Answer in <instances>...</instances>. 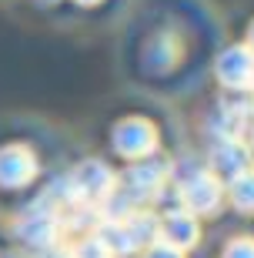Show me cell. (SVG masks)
<instances>
[{
    "label": "cell",
    "mask_w": 254,
    "mask_h": 258,
    "mask_svg": "<svg viewBox=\"0 0 254 258\" xmlns=\"http://www.w3.org/2000/svg\"><path fill=\"white\" fill-rule=\"evenodd\" d=\"M97 238L114 251V255H127V251H147L157 241V218L144 208L127 211L124 218L107 221Z\"/></svg>",
    "instance_id": "obj_1"
},
{
    "label": "cell",
    "mask_w": 254,
    "mask_h": 258,
    "mask_svg": "<svg viewBox=\"0 0 254 258\" xmlns=\"http://www.w3.org/2000/svg\"><path fill=\"white\" fill-rule=\"evenodd\" d=\"M114 184H117V178H114V171L107 168L104 161H80L70 171V178H67V191H70V205H84V208H94V205H101V201L111 198Z\"/></svg>",
    "instance_id": "obj_2"
},
{
    "label": "cell",
    "mask_w": 254,
    "mask_h": 258,
    "mask_svg": "<svg viewBox=\"0 0 254 258\" xmlns=\"http://www.w3.org/2000/svg\"><path fill=\"white\" fill-rule=\"evenodd\" d=\"M114 148L131 161H144L157 151V127L147 117H124L114 127Z\"/></svg>",
    "instance_id": "obj_3"
},
{
    "label": "cell",
    "mask_w": 254,
    "mask_h": 258,
    "mask_svg": "<svg viewBox=\"0 0 254 258\" xmlns=\"http://www.w3.org/2000/svg\"><path fill=\"white\" fill-rule=\"evenodd\" d=\"M217 81L237 94L254 91V50L247 44H231L217 57Z\"/></svg>",
    "instance_id": "obj_4"
},
{
    "label": "cell",
    "mask_w": 254,
    "mask_h": 258,
    "mask_svg": "<svg viewBox=\"0 0 254 258\" xmlns=\"http://www.w3.org/2000/svg\"><path fill=\"white\" fill-rule=\"evenodd\" d=\"M224 198V188L211 171H194L181 181V205L191 215H211Z\"/></svg>",
    "instance_id": "obj_5"
},
{
    "label": "cell",
    "mask_w": 254,
    "mask_h": 258,
    "mask_svg": "<svg viewBox=\"0 0 254 258\" xmlns=\"http://www.w3.org/2000/svg\"><path fill=\"white\" fill-rule=\"evenodd\" d=\"M37 154L27 144L0 148V188H24L37 178Z\"/></svg>",
    "instance_id": "obj_6"
},
{
    "label": "cell",
    "mask_w": 254,
    "mask_h": 258,
    "mask_svg": "<svg viewBox=\"0 0 254 258\" xmlns=\"http://www.w3.org/2000/svg\"><path fill=\"white\" fill-rule=\"evenodd\" d=\"M57 231H60V218H57V211L47 208L44 201H37L34 208L17 221V235L27 245H37V248H50L57 238Z\"/></svg>",
    "instance_id": "obj_7"
},
{
    "label": "cell",
    "mask_w": 254,
    "mask_h": 258,
    "mask_svg": "<svg viewBox=\"0 0 254 258\" xmlns=\"http://www.w3.org/2000/svg\"><path fill=\"white\" fill-rule=\"evenodd\" d=\"M157 238L164 245H171V248L188 251V248L198 245V221H194L191 211L178 208V211H171V215H164L157 221Z\"/></svg>",
    "instance_id": "obj_8"
},
{
    "label": "cell",
    "mask_w": 254,
    "mask_h": 258,
    "mask_svg": "<svg viewBox=\"0 0 254 258\" xmlns=\"http://www.w3.org/2000/svg\"><path fill=\"white\" fill-rule=\"evenodd\" d=\"M247 127H254V97L237 94L221 104V131L227 141H241Z\"/></svg>",
    "instance_id": "obj_9"
},
{
    "label": "cell",
    "mask_w": 254,
    "mask_h": 258,
    "mask_svg": "<svg viewBox=\"0 0 254 258\" xmlns=\"http://www.w3.org/2000/svg\"><path fill=\"white\" fill-rule=\"evenodd\" d=\"M247 168H251V154H247V148L241 141H224L211 154V174L217 181H234Z\"/></svg>",
    "instance_id": "obj_10"
},
{
    "label": "cell",
    "mask_w": 254,
    "mask_h": 258,
    "mask_svg": "<svg viewBox=\"0 0 254 258\" xmlns=\"http://www.w3.org/2000/svg\"><path fill=\"white\" fill-rule=\"evenodd\" d=\"M231 201H234V208L241 211H254V168L241 171L231 181Z\"/></svg>",
    "instance_id": "obj_11"
},
{
    "label": "cell",
    "mask_w": 254,
    "mask_h": 258,
    "mask_svg": "<svg viewBox=\"0 0 254 258\" xmlns=\"http://www.w3.org/2000/svg\"><path fill=\"white\" fill-rule=\"evenodd\" d=\"M74 258H117V255H114V251H111V248H107V245H104V241L94 235V238L80 241V248L74 251Z\"/></svg>",
    "instance_id": "obj_12"
},
{
    "label": "cell",
    "mask_w": 254,
    "mask_h": 258,
    "mask_svg": "<svg viewBox=\"0 0 254 258\" xmlns=\"http://www.w3.org/2000/svg\"><path fill=\"white\" fill-rule=\"evenodd\" d=\"M224 258H254V238H234L224 248Z\"/></svg>",
    "instance_id": "obj_13"
},
{
    "label": "cell",
    "mask_w": 254,
    "mask_h": 258,
    "mask_svg": "<svg viewBox=\"0 0 254 258\" xmlns=\"http://www.w3.org/2000/svg\"><path fill=\"white\" fill-rule=\"evenodd\" d=\"M144 258H184V251L171 248V245H164V241H154L151 248L144 251Z\"/></svg>",
    "instance_id": "obj_14"
},
{
    "label": "cell",
    "mask_w": 254,
    "mask_h": 258,
    "mask_svg": "<svg viewBox=\"0 0 254 258\" xmlns=\"http://www.w3.org/2000/svg\"><path fill=\"white\" fill-rule=\"evenodd\" d=\"M40 258H74V251L70 248H47Z\"/></svg>",
    "instance_id": "obj_15"
},
{
    "label": "cell",
    "mask_w": 254,
    "mask_h": 258,
    "mask_svg": "<svg viewBox=\"0 0 254 258\" xmlns=\"http://www.w3.org/2000/svg\"><path fill=\"white\" fill-rule=\"evenodd\" d=\"M247 47L254 50V24H251V27H247Z\"/></svg>",
    "instance_id": "obj_16"
},
{
    "label": "cell",
    "mask_w": 254,
    "mask_h": 258,
    "mask_svg": "<svg viewBox=\"0 0 254 258\" xmlns=\"http://www.w3.org/2000/svg\"><path fill=\"white\" fill-rule=\"evenodd\" d=\"M77 4H84V7H94V4H101V0H77Z\"/></svg>",
    "instance_id": "obj_17"
}]
</instances>
